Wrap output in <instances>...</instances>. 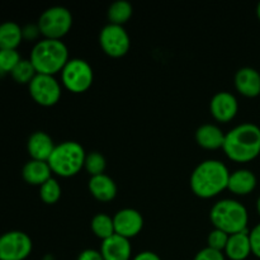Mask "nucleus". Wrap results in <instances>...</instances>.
Segmentation results:
<instances>
[{"label": "nucleus", "mask_w": 260, "mask_h": 260, "mask_svg": "<svg viewBox=\"0 0 260 260\" xmlns=\"http://www.w3.org/2000/svg\"><path fill=\"white\" fill-rule=\"evenodd\" d=\"M32 249V239L23 231H8L0 236V260H24Z\"/></svg>", "instance_id": "9"}, {"label": "nucleus", "mask_w": 260, "mask_h": 260, "mask_svg": "<svg viewBox=\"0 0 260 260\" xmlns=\"http://www.w3.org/2000/svg\"><path fill=\"white\" fill-rule=\"evenodd\" d=\"M52 174L50 165L47 161L42 160L30 159L24 164L22 169V177L25 183L30 185H42L43 183L47 182Z\"/></svg>", "instance_id": "20"}, {"label": "nucleus", "mask_w": 260, "mask_h": 260, "mask_svg": "<svg viewBox=\"0 0 260 260\" xmlns=\"http://www.w3.org/2000/svg\"><path fill=\"white\" fill-rule=\"evenodd\" d=\"M256 17H258V19L260 20V2L258 3V5H256Z\"/></svg>", "instance_id": "35"}, {"label": "nucleus", "mask_w": 260, "mask_h": 260, "mask_svg": "<svg viewBox=\"0 0 260 260\" xmlns=\"http://www.w3.org/2000/svg\"><path fill=\"white\" fill-rule=\"evenodd\" d=\"M41 35L50 40H61L73 27V14L61 5L50 7L41 13L37 22Z\"/></svg>", "instance_id": "6"}, {"label": "nucleus", "mask_w": 260, "mask_h": 260, "mask_svg": "<svg viewBox=\"0 0 260 260\" xmlns=\"http://www.w3.org/2000/svg\"><path fill=\"white\" fill-rule=\"evenodd\" d=\"M132 13H134V7L128 0H116L108 7L107 17L112 24L123 25L132 17Z\"/></svg>", "instance_id": "22"}, {"label": "nucleus", "mask_w": 260, "mask_h": 260, "mask_svg": "<svg viewBox=\"0 0 260 260\" xmlns=\"http://www.w3.org/2000/svg\"><path fill=\"white\" fill-rule=\"evenodd\" d=\"M258 184L256 175L249 169H238L229 178L228 189L236 196H248Z\"/></svg>", "instance_id": "17"}, {"label": "nucleus", "mask_w": 260, "mask_h": 260, "mask_svg": "<svg viewBox=\"0 0 260 260\" xmlns=\"http://www.w3.org/2000/svg\"><path fill=\"white\" fill-rule=\"evenodd\" d=\"M193 260H226V256L222 251L215 250V249H211L207 246V248L198 251Z\"/></svg>", "instance_id": "29"}, {"label": "nucleus", "mask_w": 260, "mask_h": 260, "mask_svg": "<svg viewBox=\"0 0 260 260\" xmlns=\"http://www.w3.org/2000/svg\"><path fill=\"white\" fill-rule=\"evenodd\" d=\"M90 228L94 235H95L96 238L102 239V240H106V239L111 238L112 235L116 234L114 233L113 217L104 212H99L93 216L90 222Z\"/></svg>", "instance_id": "23"}, {"label": "nucleus", "mask_w": 260, "mask_h": 260, "mask_svg": "<svg viewBox=\"0 0 260 260\" xmlns=\"http://www.w3.org/2000/svg\"><path fill=\"white\" fill-rule=\"evenodd\" d=\"M56 145L53 144V140L47 132L45 131H35L27 141V150L30 157L35 160H42L47 161L52 154Z\"/></svg>", "instance_id": "15"}, {"label": "nucleus", "mask_w": 260, "mask_h": 260, "mask_svg": "<svg viewBox=\"0 0 260 260\" xmlns=\"http://www.w3.org/2000/svg\"><path fill=\"white\" fill-rule=\"evenodd\" d=\"M85 156V150L79 142L63 141L56 145L47 162L52 173L69 178L76 175L83 169Z\"/></svg>", "instance_id": "5"}, {"label": "nucleus", "mask_w": 260, "mask_h": 260, "mask_svg": "<svg viewBox=\"0 0 260 260\" xmlns=\"http://www.w3.org/2000/svg\"><path fill=\"white\" fill-rule=\"evenodd\" d=\"M225 135L222 129L213 123H205L196 131V141L206 150H217L223 146Z\"/></svg>", "instance_id": "19"}, {"label": "nucleus", "mask_w": 260, "mask_h": 260, "mask_svg": "<svg viewBox=\"0 0 260 260\" xmlns=\"http://www.w3.org/2000/svg\"><path fill=\"white\" fill-rule=\"evenodd\" d=\"M93 79V69L84 58H70L61 71V80L65 88L76 94L88 90Z\"/></svg>", "instance_id": "7"}, {"label": "nucleus", "mask_w": 260, "mask_h": 260, "mask_svg": "<svg viewBox=\"0 0 260 260\" xmlns=\"http://www.w3.org/2000/svg\"><path fill=\"white\" fill-rule=\"evenodd\" d=\"M22 60L17 50H0V75L10 74Z\"/></svg>", "instance_id": "27"}, {"label": "nucleus", "mask_w": 260, "mask_h": 260, "mask_svg": "<svg viewBox=\"0 0 260 260\" xmlns=\"http://www.w3.org/2000/svg\"><path fill=\"white\" fill-rule=\"evenodd\" d=\"M30 96L37 104L43 107L55 106L61 98V85L53 75L37 74L28 84Z\"/></svg>", "instance_id": "8"}, {"label": "nucleus", "mask_w": 260, "mask_h": 260, "mask_svg": "<svg viewBox=\"0 0 260 260\" xmlns=\"http://www.w3.org/2000/svg\"><path fill=\"white\" fill-rule=\"evenodd\" d=\"M99 45L111 57H122L128 52L131 41L123 25L108 23L99 33Z\"/></svg>", "instance_id": "10"}, {"label": "nucleus", "mask_w": 260, "mask_h": 260, "mask_svg": "<svg viewBox=\"0 0 260 260\" xmlns=\"http://www.w3.org/2000/svg\"><path fill=\"white\" fill-rule=\"evenodd\" d=\"M29 60L37 74L55 76L58 71H62L63 66L70 58L68 46L62 41L43 38L33 46Z\"/></svg>", "instance_id": "3"}, {"label": "nucleus", "mask_w": 260, "mask_h": 260, "mask_svg": "<svg viewBox=\"0 0 260 260\" xmlns=\"http://www.w3.org/2000/svg\"><path fill=\"white\" fill-rule=\"evenodd\" d=\"M226 258L230 260H245L251 254V244L249 230L233 234L229 236L228 245L223 250Z\"/></svg>", "instance_id": "18"}, {"label": "nucleus", "mask_w": 260, "mask_h": 260, "mask_svg": "<svg viewBox=\"0 0 260 260\" xmlns=\"http://www.w3.org/2000/svg\"><path fill=\"white\" fill-rule=\"evenodd\" d=\"M249 236H250L251 254L260 259V223L254 226L253 230L249 231Z\"/></svg>", "instance_id": "30"}, {"label": "nucleus", "mask_w": 260, "mask_h": 260, "mask_svg": "<svg viewBox=\"0 0 260 260\" xmlns=\"http://www.w3.org/2000/svg\"><path fill=\"white\" fill-rule=\"evenodd\" d=\"M210 220L215 229L233 235L248 230L249 213L241 202L225 198L212 206L210 211Z\"/></svg>", "instance_id": "4"}, {"label": "nucleus", "mask_w": 260, "mask_h": 260, "mask_svg": "<svg viewBox=\"0 0 260 260\" xmlns=\"http://www.w3.org/2000/svg\"><path fill=\"white\" fill-rule=\"evenodd\" d=\"M223 151L236 162H249L260 155V127L244 122L225 135Z\"/></svg>", "instance_id": "1"}, {"label": "nucleus", "mask_w": 260, "mask_h": 260, "mask_svg": "<svg viewBox=\"0 0 260 260\" xmlns=\"http://www.w3.org/2000/svg\"><path fill=\"white\" fill-rule=\"evenodd\" d=\"M23 41V30L18 23L7 20L0 24V50H17Z\"/></svg>", "instance_id": "21"}, {"label": "nucleus", "mask_w": 260, "mask_h": 260, "mask_svg": "<svg viewBox=\"0 0 260 260\" xmlns=\"http://www.w3.org/2000/svg\"><path fill=\"white\" fill-rule=\"evenodd\" d=\"M256 211H258V213L260 216V196L258 197V200H256Z\"/></svg>", "instance_id": "34"}, {"label": "nucleus", "mask_w": 260, "mask_h": 260, "mask_svg": "<svg viewBox=\"0 0 260 260\" xmlns=\"http://www.w3.org/2000/svg\"><path fill=\"white\" fill-rule=\"evenodd\" d=\"M76 260H104L101 251L95 249H85L78 255Z\"/></svg>", "instance_id": "32"}, {"label": "nucleus", "mask_w": 260, "mask_h": 260, "mask_svg": "<svg viewBox=\"0 0 260 260\" xmlns=\"http://www.w3.org/2000/svg\"><path fill=\"white\" fill-rule=\"evenodd\" d=\"M239 102L233 93L228 90L217 91L211 98L210 112L213 118L220 122H230L238 114Z\"/></svg>", "instance_id": "12"}, {"label": "nucleus", "mask_w": 260, "mask_h": 260, "mask_svg": "<svg viewBox=\"0 0 260 260\" xmlns=\"http://www.w3.org/2000/svg\"><path fill=\"white\" fill-rule=\"evenodd\" d=\"M229 234H226L225 231L218 230V229H213L212 231H210L207 236V246L211 249H215V250L222 251L225 250L226 245H228L229 241Z\"/></svg>", "instance_id": "28"}, {"label": "nucleus", "mask_w": 260, "mask_h": 260, "mask_svg": "<svg viewBox=\"0 0 260 260\" xmlns=\"http://www.w3.org/2000/svg\"><path fill=\"white\" fill-rule=\"evenodd\" d=\"M10 75L18 84H29L32 79L37 75V71L29 58H22L18 65L13 69Z\"/></svg>", "instance_id": "24"}, {"label": "nucleus", "mask_w": 260, "mask_h": 260, "mask_svg": "<svg viewBox=\"0 0 260 260\" xmlns=\"http://www.w3.org/2000/svg\"><path fill=\"white\" fill-rule=\"evenodd\" d=\"M23 30V40L33 41L41 35L40 28H38L37 24H27L24 27H22Z\"/></svg>", "instance_id": "31"}, {"label": "nucleus", "mask_w": 260, "mask_h": 260, "mask_svg": "<svg viewBox=\"0 0 260 260\" xmlns=\"http://www.w3.org/2000/svg\"><path fill=\"white\" fill-rule=\"evenodd\" d=\"M235 88L241 95L246 98H255L260 95V73L250 66L239 69L234 78Z\"/></svg>", "instance_id": "13"}, {"label": "nucleus", "mask_w": 260, "mask_h": 260, "mask_svg": "<svg viewBox=\"0 0 260 260\" xmlns=\"http://www.w3.org/2000/svg\"><path fill=\"white\" fill-rule=\"evenodd\" d=\"M114 233L122 238L131 239L139 235L144 228V217L135 208H122L113 216Z\"/></svg>", "instance_id": "11"}, {"label": "nucleus", "mask_w": 260, "mask_h": 260, "mask_svg": "<svg viewBox=\"0 0 260 260\" xmlns=\"http://www.w3.org/2000/svg\"><path fill=\"white\" fill-rule=\"evenodd\" d=\"M230 170L222 161L208 159L200 162L190 175V188L200 198H212L228 188Z\"/></svg>", "instance_id": "2"}, {"label": "nucleus", "mask_w": 260, "mask_h": 260, "mask_svg": "<svg viewBox=\"0 0 260 260\" xmlns=\"http://www.w3.org/2000/svg\"><path fill=\"white\" fill-rule=\"evenodd\" d=\"M40 197L46 205H55L61 197L60 183L55 178H50L40 187Z\"/></svg>", "instance_id": "26"}, {"label": "nucleus", "mask_w": 260, "mask_h": 260, "mask_svg": "<svg viewBox=\"0 0 260 260\" xmlns=\"http://www.w3.org/2000/svg\"><path fill=\"white\" fill-rule=\"evenodd\" d=\"M107 168V160L104 155L99 151H91L86 154L85 161H84V169L89 173L90 177L104 174Z\"/></svg>", "instance_id": "25"}, {"label": "nucleus", "mask_w": 260, "mask_h": 260, "mask_svg": "<svg viewBox=\"0 0 260 260\" xmlns=\"http://www.w3.org/2000/svg\"><path fill=\"white\" fill-rule=\"evenodd\" d=\"M88 188L91 196L101 202H111L117 196L116 182L107 174L90 177Z\"/></svg>", "instance_id": "16"}, {"label": "nucleus", "mask_w": 260, "mask_h": 260, "mask_svg": "<svg viewBox=\"0 0 260 260\" xmlns=\"http://www.w3.org/2000/svg\"><path fill=\"white\" fill-rule=\"evenodd\" d=\"M132 260H161V258L156 253H154V251L145 250L139 253L137 255H135Z\"/></svg>", "instance_id": "33"}, {"label": "nucleus", "mask_w": 260, "mask_h": 260, "mask_svg": "<svg viewBox=\"0 0 260 260\" xmlns=\"http://www.w3.org/2000/svg\"><path fill=\"white\" fill-rule=\"evenodd\" d=\"M99 251L104 260H131L132 246L128 239L114 234L102 241Z\"/></svg>", "instance_id": "14"}]
</instances>
